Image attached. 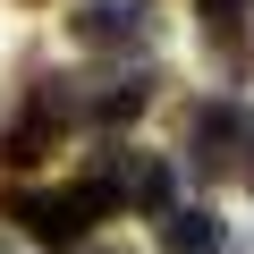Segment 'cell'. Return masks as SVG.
<instances>
[{
    "label": "cell",
    "mask_w": 254,
    "mask_h": 254,
    "mask_svg": "<svg viewBox=\"0 0 254 254\" xmlns=\"http://www.w3.org/2000/svg\"><path fill=\"white\" fill-rule=\"evenodd\" d=\"M76 119H85V93H76L68 76H34V85H26V110H17V127L0 136V161H9V170H43Z\"/></svg>",
    "instance_id": "1"
},
{
    "label": "cell",
    "mask_w": 254,
    "mask_h": 254,
    "mask_svg": "<svg viewBox=\"0 0 254 254\" xmlns=\"http://www.w3.org/2000/svg\"><path fill=\"white\" fill-rule=\"evenodd\" d=\"M187 170H195V178H246V170H254V102L212 93V102L187 119Z\"/></svg>",
    "instance_id": "2"
},
{
    "label": "cell",
    "mask_w": 254,
    "mask_h": 254,
    "mask_svg": "<svg viewBox=\"0 0 254 254\" xmlns=\"http://www.w3.org/2000/svg\"><path fill=\"white\" fill-rule=\"evenodd\" d=\"M102 212H119L93 178H76V187H34V195H17V220H26V237L34 246H51V254H68V246H85V229L102 220Z\"/></svg>",
    "instance_id": "3"
},
{
    "label": "cell",
    "mask_w": 254,
    "mask_h": 254,
    "mask_svg": "<svg viewBox=\"0 0 254 254\" xmlns=\"http://www.w3.org/2000/svg\"><path fill=\"white\" fill-rule=\"evenodd\" d=\"M153 237H161V254H220V220L212 212H161Z\"/></svg>",
    "instance_id": "7"
},
{
    "label": "cell",
    "mask_w": 254,
    "mask_h": 254,
    "mask_svg": "<svg viewBox=\"0 0 254 254\" xmlns=\"http://www.w3.org/2000/svg\"><path fill=\"white\" fill-rule=\"evenodd\" d=\"M93 187L110 195V203H136V212H170V161L161 153H144V144H110L102 153V170H93Z\"/></svg>",
    "instance_id": "5"
},
{
    "label": "cell",
    "mask_w": 254,
    "mask_h": 254,
    "mask_svg": "<svg viewBox=\"0 0 254 254\" xmlns=\"http://www.w3.org/2000/svg\"><path fill=\"white\" fill-rule=\"evenodd\" d=\"M68 34L85 51H153L161 34V0H76Z\"/></svg>",
    "instance_id": "4"
},
{
    "label": "cell",
    "mask_w": 254,
    "mask_h": 254,
    "mask_svg": "<svg viewBox=\"0 0 254 254\" xmlns=\"http://www.w3.org/2000/svg\"><path fill=\"white\" fill-rule=\"evenodd\" d=\"M93 254H127V246H93Z\"/></svg>",
    "instance_id": "9"
},
{
    "label": "cell",
    "mask_w": 254,
    "mask_h": 254,
    "mask_svg": "<svg viewBox=\"0 0 254 254\" xmlns=\"http://www.w3.org/2000/svg\"><path fill=\"white\" fill-rule=\"evenodd\" d=\"M153 85H161V76H144V68H127V76H110L102 93H85V119H93V127H127V119H136V110L153 102Z\"/></svg>",
    "instance_id": "6"
},
{
    "label": "cell",
    "mask_w": 254,
    "mask_h": 254,
    "mask_svg": "<svg viewBox=\"0 0 254 254\" xmlns=\"http://www.w3.org/2000/svg\"><path fill=\"white\" fill-rule=\"evenodd\" d=\"M195 17H203V43L229 60V51H246V17H254V0H195Z\"/></svg>",
    "instance_id": "8"
}]
</instances>
